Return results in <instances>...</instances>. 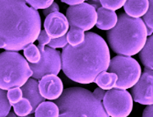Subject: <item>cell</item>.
<instances>
[{
    "mask_svg": "<svg viewBox=\"0 0 153 117\" xmlns=\"http://www.w3.org/2000/svg\"><path fill=\"white\" fill-rule=\"evenodd\" d=\"M12 104L10 102L6 90H0V116L6 117L10 113Z\"/></svg>",
    "mask_w": 153,
    "mask_h": 117,
    "instance_id": "7402d4cb",
    "label": "cell"
},
{
    "mask_svg": "<svg viewBox=\"0 0 153 117\" xmlns=\"http://www.w3.org/2000/svg\"><path fill=\"white\" fill-rule=\"evenodd\" d=\"M66 17L70 27L78 28L84 31H89L97 24V10L88 3L70 5L67 9Z\"/></svg>",
    "mask_w": 153,
    "mask_h": 117,
    "instance_id": "ba28073f",
    "label": "cell"
},
{
    "mask_svg": "<svg viewBox=\"0 0 153 117\" xmlns=\"http://www.w3.org/2000/svg\"><path fill=\"white\" fill-rule=\"evenodd\" d=\"M21 89L23 92V97L29 100L33 106V113H34L38 106L46 100L40 92L39 82L36 78H29L27 83L21 86Z\"/></svg>",
    "mask_w": 153,
    "mask_h": 117,
    "instance_id": "4fadbf2b",
    "label": "cell"
},
{
    "mask_svg": "<svg viewBox=\"0 0 153 117\" xmlns=\"http://www.w3.org/2000/svg\"><path fill=\"white\" fill-rule=\"evenodd\" d=\"M43 26L51 39L65 35L70 28V23L67 17L59 12L48 15Z\"/></svg>",
    "mask_w": 153,
    "mask_h": 117,
    "instance_id": "8fae6325",
    "label": "cell"
},
{
    "mask_svg": "<svg viewBox=\"0 0 153 117\" xmlns=\"http://www.w3.org/2000/svg\"><path fill=\"white\" fill-rule=\"evenodd\" d=\"M42 32V19L26 0L0 1V48L20 51L33 43Z\"/></svg>",
    "mask_w": 153,
    "mask_h": 117,
    "instance_id": "7a4b0ae2",
    "label": "cell"
},
{
    "mask_svg": "<svg viewBox=\"0 0 153 117\" xmlns=\"http://www.w3.org/2000/svg\"><path fill=\"white\" fill-rule=\"evenodd\" d=\"M37 41H38V48H39V49L41 50V53H42V52L44 51L45 46H46L47 44H48L50 42L51 38H50V36L48 34L46 30L44 29L42 30V32H41V34H40L38 39H37Z\"/></svg>",
    "mask_w": 153,
    "mask_h": 117,
    "instance_id": "484cf974",
    "label": "cell"
},
{
    "mask_svg": "<svg viewBox=\"0 0 153 117\" xmlns=\"http://www.w3.org/2000/svg\"><path fill=\"white\" fill-rule=\"evenodd\" d=\"M56 12H59V5L56 4V3H53L49 7H48L46 9H43V11H42V13L43 15L47 17L48 15L51 14V13H56Z\"/></svg>",
    "mask_w": 153,
    "mask_h": 117,
    "instance_id": "f1b7e54d",
    "label": "cell"
},
{
    "mask_svg": "<svg viewBox=\"0 0 153 117\" xmlns=\"http://www.w3.org/2000/svg\"><path fill=\"white\" fill-rule=\"evenodd\" d=\"M34 116L36 117L60 116V108L56 102L43 101L36 108Z\"/></svg>",
    "mask_w": 153,
    "mask_h": 117,
    "instance_id": "2e32d148",
    "label": "cell"
},
{
    "mask_svg": "<svg viewBox=\"0 0 153 117\" xmlns=\"http://www.w3.org/2000/svg\"><path fill=\"white\" fill-rule=\"evenodd\" d=\"M97 13H98V20H97L96 27L99 29L108 31L116 26L119 17H117V14L114 13V11L109 10L101 6L97 10Z\"/></svg>",
    "mask_w": 153,
    "mask_h": 117,
    "instance_id": "5bb4252c",
    "label": "cell"
},
{
    "mask_svg": "<svg viewBox=\"0 0 153 117\" xmlns=\"http://www.w3.org/2000/svg\"><path fill=\"white\" fill-rule=\"evenodd\" d=\"M149 9L148 12L143 17L144 23L146 24L147 28H151L153 31V0H149Z\"/></svg>",
    "mask_w": 153,
    "mask_h": 117,
    "instance_id": "4316f807",
    "label": "cell"
},
{
    "mask_svg": "<svg viewBox=\"0 0 153 117\" xmlns=\"http://www.w3.org/2000/svg\"><path fill=\"white\" fill-rule=\"evenodd\" d=\"M26 1L30 6L36 10L46 9L54 3V0H26Z\"/></svg>",
    "mask_w": 153,
    "mask_h": 117,
    "instance_id": "d4e9b609",
    "label": "cell"
},
{
    "mask_svg": "<svg viewBox=\"0 0 153 117\" xmlns=\"http://www.w3.org/2000/svg\"><path fill=\"white\" fill-rule=\"evenodd\" d=\"M13 107L18 116H27L33 113V106L29 100L25 97Z\"/></svg>",
    "mask_w": 153,
    "mask_h": 117,
    "instance_id": "44dd1931",
    "label": "cell"
},
{
    "mask_svg": "<svg viewBox=\"0 0 153 117\" xmlns=\"http://www.w3.org/2000/svg\"><path fill=\"white\" fill-rule=\"evenodd\" d=\"M106 93H107V90L100 87V86L96 88V89L94 90V92H93V94L95 95V97H96L97 99H99L100 101H103Z\"/></svg>",
    "mask_w": 153,
    "mask_h": 117,
    "instance_id": "f546056e",
    "label": "cell"
},
{
    "mask_svg": "<svg viewBox=\"0 0 153 117\" xmlns=\"http://www.w3.org/2000/svg\"><path fill=\"white\" fill-rule=\"evenodd\" d=\"M149 0H127L124 4V11L134 18L143 17L149 9Z\"/></svg>",
    "mask_w": 153,
    "mask_h": 117,
    "instance_id": "9a60e30c",
    "label": "cell"
},
{
    "mask_svg": "<svg viewBox=\"0 0 153 117\" xmlns=\"http://www.w3.org/2000/svg\"><path fill=\"white\" fill-rule=\"evenodd\" d=\"M147 26L143 19L126 13L120 14L116 26L107 33L111 49L116 54L128 57L140 53L147 42Z\"/></svg>",
    "mask_w": 153,
    "mask_h": 117,
    "instance_id": "3957f363",
    "label": "cell"
},
{
    "mask_svg": "<svg viewBox=\"0 0 153 117\" xmlns=\"http://www.w3.org/2000/svg\"><path fill=\"white\" fill-rule=\"evenodd\" d=\"M68 40H67V34L62 37L59 38H55V39H51L50 42L48 43V46L53 48H64L65 46L68 45Z\"/></svg>",
    "mask_w": 153,
    "mask_h": 117,
    "instance_id": "83f0119b",
    "label": "cell"
},
{
    "mask_svg": "<svg viewBox=\"0 0 153 117\" xmlns=\"http://www.w3.org/2000/svg\"><path fill=\"white\" fill-rule=\"evenodd\" d=\"M143 117H153V104L148 105L143 112Z\"/></svg>",
    "mask_w": 153,
    "mask_h": 117,
    "instance_id": "4dcf8cb0",
    "label": "cell"
},
{
    "mask_svg": "<svg viewBox=\"0 0 153 117\" xmlns=\"http://www.w3.org/2000/svg\"><path fill=\"white\" fill-rule=\"evenodd\" d=\"M127 0H100L101 5L107 9L116 11L124 6Z\"/></svg>",
    "mask_w": 153,
    "mask_h": 117,
    "instance_id": "cb8c5ba5",
    "label": "cell"
},
{
    "mask_svg": "<svg viewBox=\"0 0 153 117\" xmlns=\"http://www.w3.org/2000/svg\"><path fill=\"white\" fill-rule=\"evenodd\" d=\"M67 40L70 45L76 47L82 44L85 40V31L78 28L70 27V30L67 33Z\"/></svg>",
    "mask_w": 153,
    "mask_h": 117,
    "instance_id": "d6986e66",
    "label": "cell"
},
{
    "mask_svg": "<svg viewBox=\"0 0 153 117\" xmlns=\"http://www.w3.org/2000/svg\"><path fill=\"white\" fill-rule=\"evenodd\" d=\"M15 51H4L0 54V88L8 91L21 87L33 77L30 63Z\"/></svg>",
    "mask_w": 153,
    "mask_h": 117,
    "instance_id": "5b68a950",
    "label": "cell"
},
{
    "mask_svg": "<svg viewBox=\"0 0 153 117\" xmlns=\"http://www.w3.org/2000/svg\"><path fill=\"white\" fill-rule=\"evenodd\" d=\"M133 97L127 90L111 89L107 90L103 105L109 116L126 117L133 109Z\"/></svg>",
    "mask_w": 153,
    "mask_h": 117,
    "instance_id": "52a82bcc",
    "label": "cell"
},
{
    "mask_svg": "<svg viewBox=\"0 0 153 117\" xmlns=\"http://www.w3.org/2000/svg\"><path fill=\"white\" fill-rule=\"evenodd\" d=\"M109 72L118 76L115 87L126 90L133 87L142 75V69L136 59L128 56L119 55L111 59Z\"/></svg>",
    "mask_w": 153,
    "mask_h": 117,
    "instance_id": "8992f818",
    "label": "cell"
},
{
    "mask_svg": "<svg viewBox=\"0 0 153 117\" xmlns=\"http://www.w3.org/2000/svg\"><path fill=\"white\" fill-rule=\"evenodd\" d=\"M55 102L61 116H109L101 101L85 88H67Z\"/></svg>",
    "mask_w": 153,
    "mask_h": 117,
    "instance_id": "277c9868",
    "label": "cell"
},
{
    "mask_svg": "<svg viewBox=\"0 0 153 117\" xmlns=\"http://www.w3.org/2000/svg\"><path fill=\"white\" fill-rule=\"evenodd\" d=\"M24 57L31 63H37L42 59V53L38 46L31 43L24 48Z\"/></svg>",
    "mask_w": 153,
    "mask_h": 117,
    "instance_id": "ffe728a7",
    "label": "cell"
},
{
    "mask_svg": "<svg viewBox=\"0 0 153 117\" xmlns=\"http://www.w3.org/2000/svg\"><path fill=\"white\" fill-rule=\"evenodd\" d=\"M88 3H95L100 8L102 6L101 5V3H100V0H88Z\"/></svg>",
    "mask_w": 153,
    "mask_h": 117,
    "instance_id": "d6a6232c",
    "label": "cell"
},
{
    "mask_svg": "<svg viewBox=\"0 0 153 117\" xmlns=\"http://www.w3.org/2000/svg\"><path fill=\"white\" fill-rule=\"evenodd\" d=\"M39 89L42 95L50 101L60 98L64 91L61 78L54 74H48L42 78L39 81Z\"/></svg>",
    "mask_w": 153,
    "mask_h": 117,
    "instance_id": "7c38bea8",
    "label": "cell"
},
{
    "mask_svg": "<svg viewBox=\"0 0 153 117\" xmlns=\"http://www.w3.org/2000/svg\"><path fill=\"white\" fill-rule=\"evenodd\" d=\"M7 96L12 104V106H14L16 103L20 101L23 98V92L20 87H13L8 90Z\"/></svg>",
    "mask_w": 153,
    "mask_h": 117,
    "instance_id": "603a6c76",
    "label": "cell"
},
{
    "mask_svg": "<svg viewBox=\"0 0 153 117\" xmlns=\"http://www.w3.org/2000/svg\"><path fill=\"white\" fill-rule=\"evenodd\" d=\"M62 3H65L69 5H76L84 3L85 1H88V0H61Z\"/></svg>",
    "mask_w": 153,
    "mask_h": 117,
    "instance_id": "1f68e13d",
    "label": "cell"
},
{
    "mask_svg": "<svg viewBox=\"0 0 153 117\" xmlns=\"http://www.w3.org/2000/svg\"><path fill=\"white\" fill-rule=\"evenodd\" d=\"M17 116V114H16L15 112H14V113H9L7 116H8V117H14V116Z\"/></svg>",
    "mask_w": 153,
    "mask_h": 117,
    "instance_id": "836d02e7",
    "label": "cell"
},
{
    "mask_svg": "<svg viewBox=\"0 0 153 117\" xmlns=\"http://www.w3.org/2000/svg\"><path fill=\"white\" fill-rule=\"evenodd\" d=\"M117 80H118V76L116 73L102 72L98 75L96 79L94 80V83H96L98 86L107 91L115 87Z\"/></svg>",
    "mask_w": 153,
    "mask_h": 117,
    "instance_id": "ac0fdd59",
    "label": "cell"
},
{
    "mask_svg": "<svg viewBox=\"0 0 153 117\" xmlns=\"http://www.w3.org/2000/svg\"><path fill=\"white\" fill-rule=\"evenodd\" d=\"M111 57L105 40L89 32L82 44L67 45L62 51V70L70 79L79 84L93 83L98 75L109 69Z\"/></svg>",
    "mask_w": 153,
    "mask_h": 117,
    "instance_id": "6da1fadb",
    "label": "cell"
},
{
    "mask_svg": "<svg viewBox=\"0 0 153 117\" xmlns=\"http://www.w3.org/2000/svg\"><path fill=\"white\" fill-rule=\"evenodd\" d=\"M133 100L141 105L153 104V70L144 68L138 82L132 87Z\"/></svg>",
    "mask_w": 153,
    "mask_h": 117,
    "instance_id": "30bf717a",
    "label": "cell"
},
{
    "mask_svg": "<svg viewBox=\"0 0 153 117\" xmlns=\"http://www.w3.org/2000/svg\"><path fill=\"white\" fill-rule=\"evenodd\" d=\"M29 63L33 78L41 79L48 74L57 75L62 69V53L49 46L45 47L42 52L41 61L37 63Z\"/></svg>",
    "mask_w": 153,
    "mask_h": 117,
    "instance_id": "9c48e42d",
    "label": "cell"
},
{
    "mask_svg": "<svg viewBox=\"0 0 153 117\" xmlns=\"http://www.w3.org/2000/svg\"><path fill=\"white\" fill-rule=\"evenodd\" d=\"M139 58L145 68L153 70V34H152L139 53Z\"/></svg>",
    "mask_w": 153,
    "mask_h": 117,
    "instance_id": "e0dca14e",
    "label": "cell"
}]
</instances>
